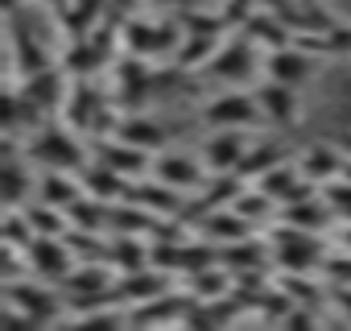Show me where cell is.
<instances>
[{
	"instance_id": "1",
	"label": "cell",
	"mask_w": 351,
	"mask_h": 331,
	"mask_svg": "<svg viewBox=\"0 0 351 331\" xmlns=\"http://www.w3.org/2000/svg\"><path fill=\"white\" fill-rule=\"evenodd\" d=\"M269 75H273V83L298 87V83L310 75V58H306V54H298V50H277V54L269 58Z\"/></svg>"
},
{
	"instance_id": "2",
	"label": "cell",
	"mask_w": 351,
	"mask_h": 331,
	"mask_svg": "<svg viewBox=\"0 0 351 331\" xmlns=\"http://www.w3.org/2000/svg\"><path fill=\"white\" fill-rule=\"evenodd\" d=\"M207 120H215V124H252L256 120V108H252L248 95H219L207 108Z\"/></svg>"
},
{
	"instance_id": "3",
	"label": "cell",
	"mask_w": 351,
	"mask_h": 331,
	"mask_svg": "<svg viewBox=\"0 0 351 331\" xmlns=\"http://www.w3.org/2000/svg\"><path fill=\"white\" fill-rule=\"evenodd\" d=\"M207 161L215 170H228V166H240L244 161V141L236 133H219L211 145H207Z\"/></svg>"
},
{
	"instance_id": "4",
	"label": "cell",
	"mask_w": 351,
	"mask_h": 331,
	"mask_svg": "<svg viewBox=\"0 0 351 331\" xmlns=\"http://www.w3.org/2000/svg\"><path fill=\"white\" fill-rule=\"evenodd\" d=\"M261 100H265V112L273 116V120H289L293 112H298V100H293V87H285V83H269L265 91H261Z\"/></svg>"
},
{
	"instance_id": "5",
	"label": "cell",
	"mask_w": 351,
	"mask_h": 331,
	"mask_svg": "<svg viewBox=\"0 0 351 331\" xmlns=\"http://www.w3.org/2000/svg\"><path fill=\"white\" fill-rule=\"evenodd\" d=\"M339 166H343V161H339L335 149H310V153H306V166H302V174L314 179V183H322V179H330V174L339 170Z\"/></svg>"
},
{
	"instance_id": "6",
	"label": "cell",
	"mask_w": 351,
	"mask_h": 331,
	"mask_svg": "<svg viewBox=\"0 0 351 331\" xmlns=\"http://www.w3.org/2000/svg\"><path fill=\"white\" fill-rule=\"evenodd\" d=\"M161 183H178V187H186V183H195L199 179V170H195V161L191 157H161Z\"/></svg>"
},
{
	"instance_id": "7",
	"label": "cell",
	"mask_w": 351,
	"mask_h": 331,
	"mask_svg": "<svg viewBox=\"0 0 351 331\" xmlns=\"http://www.w3.org/2000/svg\"><path fill=\"white\" fill-rule=\"evenodd\" d=\"M326 273H330L335 286H351V257H335V261H326Z\"/></svg>"
},
{
	"instance_id": "8",
	"label": "cell",
	"mask_w": 351,
	"mask_h": 331,
	"mask_svg": "<svg viewBox=\"0 0 351 331\" xmlns=\"http://www.w3.org/2000/svg\"><path fill=\"white\" fill-rule=\"evenodd\" d=\"M343 149H347V153H351V137H347V145H343Z\"/></svg>"
},
{
	"instance_id": "9",
	"label": "cell",
	"mask_w": 351,
	"mask_h": 331,
	"mask_svg": "<svg viewBox=\"0 0 351 331\" xmlns=\"http://www.w3.org/2000/svg\"><path fill=\"white\" fill-rule=\"evenodd\" d=\"M347 249H351V232H347Z\"/></svg>"
}]
</instances>
